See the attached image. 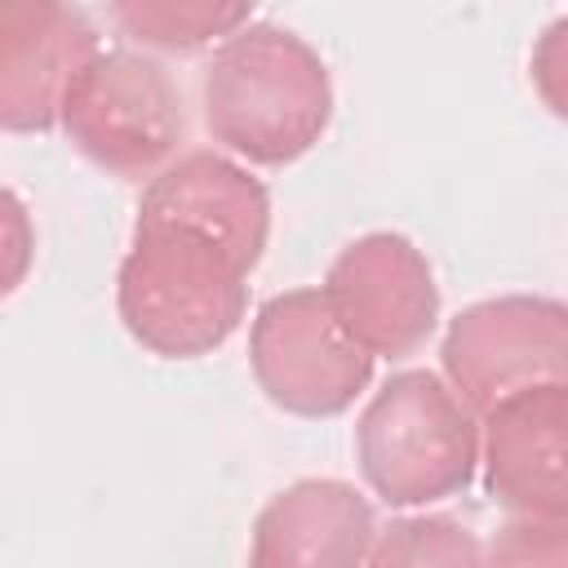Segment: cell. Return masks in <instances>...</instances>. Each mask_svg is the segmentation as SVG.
I'll return each mask as SVG.
<instances>
[{
    "label": "cell",
    "mask_w": 568,
    "mask_h": 568,
    "mask_svg": "<svg viewBox=\"0 0 568 568\" xmlns=\"http://www.w3.org/2000/svg\"><path fill=\"white\" fill-rule=\"evenodd\" d=\"M377 519L346 479H297L253 519L248 568H368Z\"/></svg>",
    "instance_id": "obj_11"
},
{
    "label": "cell",
    "mask_w": 568,
    "mask_h": 568,
    "mask_svg": "<svg viewBox=\"0 0 568 568\" xmlns=\"http://www.w3.org/2000/svg\"><path fill=\"white\" fill-rule=\"evenodd\" d=\"M62 133L115 178H155L186 138L182 89L138 49H102L67 98Z\"/></svg>",
    "instance_id": "obj_4"
},
{
    "label": "cell",
    "mask_w": 568,
    "mask_h": 568,
    "mask_svg": "<svg viewBox=\"0 0 568 568\" xmlns=\"http://www.w3.org/2000/svg\"><path fill=\"white\" fill-rule=\"evenodd\" d=\"M120 31L160 53H200L209 44H226L235 31L253 22L248 4H217V0H120L111 4Z\"/></svg>",
    "instance_id": "obj_12"
},
{
    "label": "cell",
    "mask_w": 568,
    "mask_h": 568,
    "mask_svg": "<svg viewBox=\"0 0 568 568\" xmlns=\"http://www.w3.org/2000/svg\"><path fill=\"white\" fill-rule=\"evenodd\" d=\"M488 568H568V519H510L484 550Z\"/></svg>",
    "instance_id": "obj_14"
},
{
    "label": "cell",
    "mask_w": 568,
    "mask_h": 568,
    "mask_svg": "<svg viewBox=\"0 0 568 568\" xmlns=\"http://www.w3.org/2000/svg\"><path fill=\"white\" fill-rule=\"evenodd\" d=\"M248 271L204 235L133 226L115 275V311L138 346L164 359L217 351L244 320Z\"/></svg>",
    "instance_id": "obj_2"
},
{
    "label": "cell",
    "mask_w": 568,
    "mask_h": 568,
    "mask_svg": "<svg viewBox=\"0 0 568 568\" xmlns=\"http://www.w3.org/2000/svg\"><path fill=\"white\" fill-rule=\"evenodd\" d=\"M528 75L537 98L568 120V13H559L555 22L541 27V36L532 40V58H528Z\"/></svg>",
    "instance_id": "obj_15"
},
{
    "label": "cell",
    "mask_w": 568,
    "mask_h": 568,
    "mask_svg": "<svg viewBox=\"0 0 568 568\" xmlns=\"http://www.w3.org/2000/svg\"><path fill=\"white\" fill-rule=\"evenodd\" d=\"M448 386L488 413L501 399L568 382V302L541 293L484 297L453 315L444 346Z\"/></svg>",
    "instance_id": "obj_6"
},
{
    "label": "cell",
    "mask_w": 568,
    "mask_h": 568,
    "mask_svg": "<svg viewBox=\"0 0 568 568\" xmlns=\"http://www.w3.org/2000/svg\"><path fill=\"white\" fill-rule=\"evenodd\" d=\"M133 226H178L204 235L253 271L271 240V191L217 151H186L142 186Z\"/></svg>",
    "instance_id": "obj_10"
},
{
    "label": "cell",
    "mask_w": 568,
    "mask_h": 568,
    "mask_svg": "<svg viewBox=\"0 0 568 568\" xmlns=\"http://www.w3.org/2000/svg\"><path fill=\"white\" fill-rule=\"evenodd\" d=\"M484 488L515 519H568V382L484 413Z\"/></svg>",
    "instance_id": "obj_9"
},
{
    "label": "cell",
    "mask_w": 568,
    "mask_h": 568,
    "mask_svg": "<svg viewBox=\"0 0 568 568\" xmlns=\"http://www.w3.org/2000/svg\"><path fill=\"white\" fill-rule=\"evenodd\" d=\"M355 462L386 506H430L475 479V408L426 368H404L377 386L355 422Z\"/></svg>",
    "instance_id": "obj_3"
},
{
    "label": "cell",
    "mask_w": 568,
    "mask_h": 568,
    "mask_svg": "<svg viewBox=\"0 0 568 568\" xmlns=\"http://www.w3.org/2000/svg\"><path fill=\"white\" fill-rule=\"evenodd\" d=\"M368 568H488L479 537L448 515H408L377 532Z\"/></svg>",
    "instance_id": "obj_13"
},
{
    "label": "cell",
    "mask_w": 568,
    "mask_h": 568,
    "mask_svg": "<svg viewBox=\"0 0 568 568\" xmlns=\"http://www.w3.org/2000/svg\"><path fill=\"white\" fill-rule=\"evenodd\" d=\"M248 364L262 395L293 417H337L373 382V355L324 288H288L257 306Z\"/></svg>",
    "instance_id": "obj_5"
},
{
    "label": "cell",
    "mask_w": 568,
    "mask_h": 568,
    "mask_svg": "<svg viewBox=\"0 0 568 568\" xmlns=\"http://www.w3.org/2000/svg\"><path fill=\"white\" fill-rule=\"evenodd\" d=\"M333 120L324 58L288 27L248 22L204 67V124L248 164L302 160Z\"/></svg>",
    "instance_id": "obj_1"
},
{
    "label": "cell",
    "mask_w": 568,
    "mask_h": 568,
    "mask_svg": "<svg viewBox=\"0 0 568 568\" xmlns=\"http://www.w3.org/2000/svg\"><path fill=\"white\" fill-rule=\"evenodd\" d=\"M102 53L98 27L58 0H13L0 9V124L44 133L62 124L67 98Z\"/></svg>",
    "instance_id": "obj_8"
},
{
    "label": "cell",
    "mask_w": 568,
    "mask_h": 568,
    "mask_svg": "<svg viewBox=\"0 0 568 568\" xmlns=\"http://www.w3.org/2000/svg\"><path fill=\"white\" fill-rule=\"evenodd\" d=\"M342 324L373 359H404L426 346L439 324V284L426 253L395 231L351 240L320 284Z\"/></svg>",
    "instance_id": "obj_7"
}]
</instances>
